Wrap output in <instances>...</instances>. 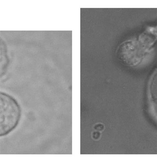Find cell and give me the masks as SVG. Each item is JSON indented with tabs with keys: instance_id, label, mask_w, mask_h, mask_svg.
Listing matches in <instances>:
<instances>
[{
	"instance_id": "6da1fadb",
	"label": "cell",
	"mask_w": 157,
	"mask_h": 157,
	"mask_svg": "<svg viewBox=\"0 0 157 157\" xmlns=\"http://www.w3.org/2000/svg\"><path fill=\"white\" fill-rule=\"evenodd\" d=\"M1 136H6L17 127L21 116L18 103L10 95L1 93Z\"/></svg>"
}]
</instances>
